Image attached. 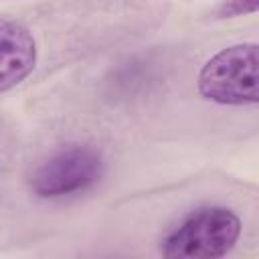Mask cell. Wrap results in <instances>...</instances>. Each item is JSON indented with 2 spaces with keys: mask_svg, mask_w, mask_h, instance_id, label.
<instances>
[{
  "mask_svg": "<svg viewBox=\"0 0 259 259\" xmlns=\"http://www.w3.org/2000/svg\"><path fill=\"white\" fill-rule=\"evenodd\" d=\"M241 229V219L231 208L202 206L166 233L160 253L168 259H217L233 251Z\"/></svg>",
  "mask_w": 259,
  "mask_h": 259,
  "instance_id": "1",
  "label": "cell"
},
{
  "mask_svg": "<svg viewBox=\"0 0 259 259\" xmlns=\"http://www.w3.org/2000/svg\"><path fill=\"white\" fill-rule=\"evenodd\" d=\"M259 55L255 42H237L212 55L198 73V91L219 105H255L259 101Z\"/></svg>",
  "mask_w": 259,
  "mask_h": 259,
  "instance_id": "2",
  "label": "cell"
},
{
  "mask_svg": "<svg viewBox=\"0 0 259 259\" xmlns=\"http://www.w3.org/2000/svg\"><path fill=\"white\" fill-rule=\"evenodd\" d=\"M105 174L99 150L87 144H69L51 154L30 176V192L36 198H67L95 186Z\"/></svg>",
  "mask_w": 259,
  "mask_h": 259,
  "instance_id": "3",
  "label": "cell"
},
{
  "mask_svg": "<svg viewBox=\"0 0 259 259\" xmlns=\"http://www.w3.org/2000/svg\"><path fill=\"white\" fill-rule=\"evenodd\" d=\"M36 65V40L20 22L0 20V93L22 83Z\"/></svg>",
  "mask_w": 259,
  "mask_h": 259,
  "instance_id": "4",
  "label": "cell"
},
{
  "mask_svg": "<svg viewBox=\"0 0 259 259\" xmlns=\"http://www.w3.org/2000/svg\"><path fill=\"white\" fill-rule=\"evenodd\" d=\"M158 81V69L156 65L146 57H132L123 63H119L115 69H111L105 89L107 95L115 101H127L134 97H140L142 93H148L150 87Z\"/></svg>",
  "mask_w": 259,
  "mask_h": 259,
  "instance_id": "5",
  "label": "cell"
},
{
  "mask_svg": "<svg viewBox=\"0 0 259 259\" xmlns=\"http://www.w3.org/2000/svg\"><path fill=\"white\" fill-rule=\"evenodd\" d=\"M259 8V0H223L217 8V18H235L245 14H255Z\"/></svg>",
  "mask_w": 259,
  "mask_h": 259,
  "instance_id": "6",
  "label": "cell"
}]
</instances>
